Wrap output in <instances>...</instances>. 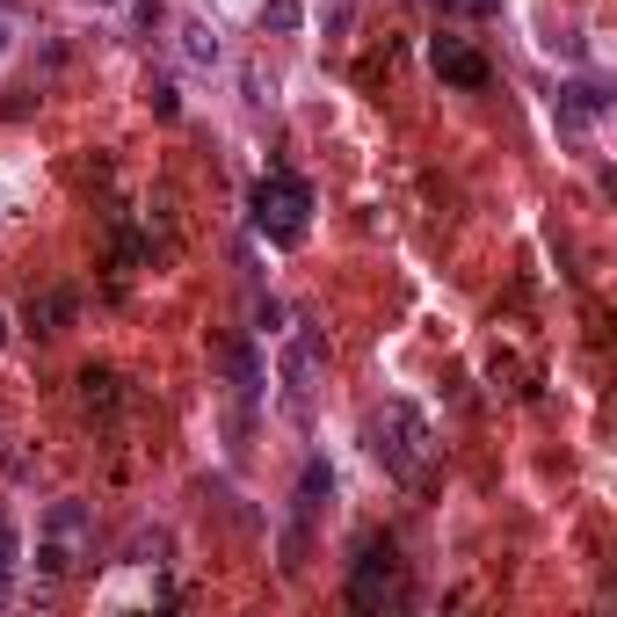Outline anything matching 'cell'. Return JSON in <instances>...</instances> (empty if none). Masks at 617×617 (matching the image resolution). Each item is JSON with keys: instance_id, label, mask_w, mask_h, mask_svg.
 <instances>
[{"instance_id": "5", "label": "cell", "mask_w": 617, "mask_h": 617, "mask_svg": "<svg viewBox=\"0 0 617 617\" xmlns=\"http://www.w3.org/2000/svg\"><path fill=\"white\" fill-rule=\"evenodd\" d=\"M349 603H356V610H392V603H407V588H400V545H392V538H364V545H356Z\"/></svg>"}, {"instance_id": "10", "label": "cell", "mask_w": 617, "mask_h": 617, "mask_svg": "<svg viewBox=\"0 0 617 617\" xmlns=\"http://www.w3.org/2000/svg\"><path fill=\"white\" fill-rule=\"evenodd\" d=\"M80 407H88V414H117V407H123V378H117V370H80Z\"/></svg>"}, {"instance_id": "16", "label": "cell", "mask_w": 617, "mask_h": 617, "mask_svg": "<svg viewBox=\"0 0 617 617\" xmlns=\"http://www.w3.org/2000/svg\"><path fill=\"white\" fill-rule=\"evenodd\" d=\"M436 8H451V15H494V0H436Z\"/></svg>"}, {"instance_id": "2", "label": "cell", "mask_w": 617, "mask_h": 617, "mask_svg": "<svg viewBox=\"0 0 617 617\" xmlns=\"http://www.w3.org/2000/svg\"><path fill=\"white\" fill-rule=\"evenodd\" d=\"M88 538H95V509L88 501H52L44 509V523H36V574L44 582H66V574H80V560H88Z\"/></svg>"}, {"instance_id": "11", "label": "cell", "mask_w": 617, "mask_h": 617, "mask_svg": "<svg viewBox=\"0 0 617 617\" xmlns=\"http://www.w3.org/2000/svg\"><path fill=\"white\" fill-rule=\"evenodd\" d=\"M232 400L240 407L262 400V356H255V342H232Z\"/></svg>"}, {"instance_id": "15", "label": "cell", "mask_w": 617, "mask_h": 617, "mask_svg": "<svg viewBox=\"0 0 617 617\" xmlns=\"http://www.w3.org/2000/svg\"><path fill=\"white\" fill-rule=\"evenodd\" d=\"M255 320H262L269 335H277V327H283V305H277V299H255Z\"/></svg>"}, {"instance_id": "12", "label": "cell", "mask_w": 617, "mask_h": 617, "mask_svg": "<svg viewBox=\"0 0 617 617\" xmlns=\"http://www.w3.org/2000/svg\"><path fill=\"white\" fill-rule=\"evenodd\" d=\"M218 52H226V44H218L212 22H182V58H190V66H218Z\"/></svg>"}, {"instance_id": "3", "label": "cell", "mask_w": 617, "mask_h": 617, "mask_svg": "<svg viewBox=\"0 0 617 617\" xmlns=\"http://www.w3.org/2000/svg\"><path fill=\"white\" fill-rule=\"evenodd\" d=\"M247 212H255V232H262V240L299 247L305 226H313V190H305L299 175H269V182H255Z\"/></svg>"}, {"instance_id": "8", "label": "cell", "mask_w": 617, "mask_h": 617, "mask_svg": "<svg viewBox=\"0 0 617 617\" xmlns=\"http://www.w3.org/2000/svg\"><path fill=\"white\" fill-rule=\"evenodd\" d=\"M429 58H436V73L451 80V88H487V58H479L473 44H458V36H436Z\"/></svg>"}, {"instance_id": "7", "label": "cell", "mask_w": 617, "mask_h": 617, "mask_svg": "<svg viewBox=\"0 0 617 617\" xmlns=\"http://www.w3.org/2000/svg\"><path fill=\"white\" fill-rule=\"evenodd\" d=\"M603 109H610V95H603L596 80H574V88H560V95H552V117H560V131H566V139H582V131L603 117Z\"/></svg>"}, {"instance_id": "1", "label": "cell", "mask_w": 617, "mask_h": 617, "mask_svg": "<svg viewBox=\"0 0 617 617\" xmlns=\"http://www.w3.org/2000/svg\"><path fill=\"white\" fill-rule=\"evenodd\" d=\"M370 451H378V465L392 479H407L422 494L436 487V429H429V414L414 400H386L370 414Z\"/></svg>"}, {"instance_id": "13", "label": "cell", "mask_w": 617, "mask_h": 617, "mask_svg": "<svg viewBox=\"0 0 617 617\" xmlns=\"http://www.w3.org/2000/svg\"><path fill=\"white\" fill-rule=\"evenodd\" d=\"M15 566H22V545H15V523L0 516V596L15 588Z\"/></svg>"}, {"instance_id": "4", "label": "cell", "mask_w": 617, "mask_h": 617, "mask_svg": "<svg viewBox=\"0 0 617 617\" xmlns=\"http://www.w3.org/2000/svg\"><path fill=\"white\" fill-rule=\"evenodd\" d=\"M320 364H327V342H320L313 327H291V335H283V356H277V386H283V407H291V422H313Z\"/></svg>"}, {"instance_id": "6", "label": "cell", "mask_w": 617, "mask_h": 617, "mask_svg": "<svg viewBox=\"0 0 617 617\" xmlns=\"http://www.w3.org/2000/svg\"><path fill=\"white\" fill-rule=\"evenodd\" d=\"M327 487H335L327 458H305L299 494H291V538H283V566H305V538H313V516H320V501H327Z\"/></svg>"}, {"instance_id": "17", "label": "cell", "mask_w": 617, "mask_h": 617, "mask_svg": "<svg viewBox=\"0 0 617 617\" xmlns=\"http://www.w3.org/2000/svg\"><path fill=\"white\" fill-rule=\"evenodd\" d=\"M0 342H8V313H0Z\"/></svg>"}, {"instance_id": "14", "label": "cell", "mask_w": 617, "mask_h": 617, "mask_svg": "<svg viewBox=\"0 0 617 617\" xmlns=\"http://www.w3.org/2000/svg\"><path fill=\"white\" fill-rule=\"evenodd\" d=\"M299 0H262V30H277V36H291V30H299Z\"/></svg>"}, {"instance_id": "18", "label": "cell", "mask_w": 617, "mask_h": 617, "mask_svg": "<svg viewBox=\"0 0 617 617\" xmlns=\"http://www.w3.org/2000/svg\"><path fill=\"white\" fill-rule=\"evenodd\" d=\"M102 8H117V0H102Z\"/></svg>"}, {"instance_id": "9", "label": "cell", "mask_w": 617, "mask_h": 617, "mask_svg": "<svg viewBox=\"0 0 617 617\" xmlns=\"http://www.w3.org/2000/svg\"><path fill=\"white\" fill-rule=\"evenodd\" d=\"M73 313H80V299H73V291H30V305H22L30 335H58V327H73Z\"/></svg>"}]
</instances>
